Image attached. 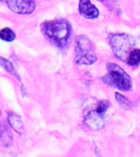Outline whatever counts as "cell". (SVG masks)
Instances as JSON below:
<instances>
[{"label":"cell","mask_w":140,"mask_h":157,"mask_svg":"<svg viewBox=\"0 0 140 157\" xmlns=\"http://www.w3.org/2000/svg\"><path fill=\"white\" fill-rule=\"evenodd\" d=\"M79 12L82 15L88 19L96 18L99 17V11L93 5L90 0H80L79 3Z\"/></svg>","instance_id":"obj_7"},{"label":"cell","mask_w":140,"mask_h":157,"mask_svg":"<svg viewBox=\"0 0 140 157\" xmlns=\"http://www.w3.org/2000/svg\"><path fill=\"white\" fill-rule=\"evenodd\" d=\"M97 60L94 45L89 38L80 36L75 39V61L77 64L90 65Z\"/></svg>","instance_id":"obj_4"},{"label":"cell","mask_w":140,"mask_h":157,"mask_svg":"<svg viewBox=\"0 0 140 157\" xmlns=\"http://www.w3.org/2000/svg\"><path fill=\"white\" fill-rule=\"evenodd\" d=\"M43 35L60 48H64L71 36V26L65 19L47 21L41 25Z\"/></svg>","instance_id":"obj_1"},{"label":"cell","mask_w":140,"mask_h":157,"mask_svg":"<svg viewBox=\"0 0 140 157\" xmlns=\"http://www.w3.org/2000/svg\"><path fill=\"white\" fill-rule=\"evenodd\" d=\"M107 74L103 78V81L113 87L122 91H129L133 87V82L130 76L117 64L108 62L107 64Z\"/></svg>","instance_id":"obj_3"},{"label":"cell","mask_w":140,"mask_h":157,"mask_svg":"<svg viewBox=\"0 0 140 157\" xmlns=\"http://www.w3.org/2000/svg\"><path fill=\"white\" fill-rule=\"evenodd\" d=\"M9 9L18 14H30L36 9L34 0H8Z\"/></svg>","instance_id":"obj_6"},{"label":"cell","mask_w":140,"mask_h":157,"mask_svg":"<svg viewBox=\"0 0 140 157\" xmlns=\"http://www.w3.org/2000/svg\"><path fill=\"white\" fill-rule=\"evenodd\" d=\"M110 43L114 55L122 61L127 62L130 55L136 47L134 37L127 34H114L110 37Z\"/></svg>","instance_id":"obj_2"},{"label":"cell","mask_w":140,"mask_h":157,"mask_svg":"<svg viewBox=\"0 0 140 157\" xmlns=\"http://www.w3.org/2000/svg\"><path fill=\"white\" fill-rule=\"evenodd\" d=\"M110 105L111 104L107 101H101L94 110L90 111L85 117L84 122L88 127L94 130L103 128L105 125L104 115Z\"/></svg>","instance_id":"obj_5"},{"label":"cell","mask_w":140,"mask_h":157,"mask_svg":"<svg viewBox=\"0 0 140 157\" xmlns=\"http://www.w3.org/2000/svg\"><path fill=\"white\" fill-rule=\"evenodd\" d=\"M8 121H9V124L14 130L18 132L19 134H22L24 132V125H23L21 118L18 115L14 113H10L9 117H8Z\"/></svg>","instance_id":"obj_8"},{"label":"cell","mask_w":140,"mask_h":157,"mask_svg":"<svg viewBox=\"0 0 140 157\" xmlns=\"http://www.w3.org/2000/svg\"><path fill=\"white\" fill-rule=\"evenodd\" d=\"M139 57H140V50L135 48L134 52L130 55V57L127 60V63L130 66H137L139 63Z\"/></svg>","instance_id":"obj_11"},{"label":"cell","mask_w":140,"mask_h":157,"mask_svg":"<svg viewBox=\"0 0 140 157\" xmlns=\"http://www.w3.org/2000/svg\"><path fill=\"white\" fill-rule=\"evenodd\" d=\"M100 1H102V2H111V0H100Z\"/></svg>","instance_id":"obj_14"},{"label":"cell","mask_w":140,"mask_h":157,"mask_svg":"<svg viewBox=\"0 0 140 157\" xmlns=\"http://www.w3.org/2000/svg\"><path fill=\"white\" fill-rule=\"evenodd\" d=\"M13 143V135L3 124H0V146L8 147Z\"/></svg>","instance_id":"obj_9"},{"label":"cell","mask_w":140,"mask_h":157,"mask_svg":"<svg viewBox=\"0 0 140 157\" xmlns=\"http://www.w3.org/2000/svg\"><path fill=\"white\" fill-rule=\"evenodd\" d=\"M0 38L4 41L11 42L15 38V35L13 31L9 28H4L0 31Z\"/></svg>","instance_id":"obj_10"},{"label":"cell","mask_w":140,"mask_h":157,"mask_svg":"<svg viewBox=\"0 0 140 157\" xmlns=\"http://www.w3.org/2000/svg\"><path fill=\"white\" fill-rule=\"evenodd\" d=\"M0 64L3 65V66L5 67V69L7 70V72H9V73H11V74H13V75H15V73H14V69L13 65L11 64V62H9L8 60H6V59H1V58H0Z\"/></svg>","instance_id":"obj_13"},{"label":"cell","mask_w":140,"mask_h":157,"mask_svg":"<svg viewBox=\"0 0 140 157\" xmlns=\"http://www.w3.org/2000/svg\"><path fill=\"white\" fill-rule=\"evenodd\" d=\"M115 99H116V101H118V104H119L123 108H125V109L130 108V103L129 100H128L127 98H125L123 95H121V94H119V93H115Z\"/></svg>","instance_id":"obj_12"}]
</instances>
